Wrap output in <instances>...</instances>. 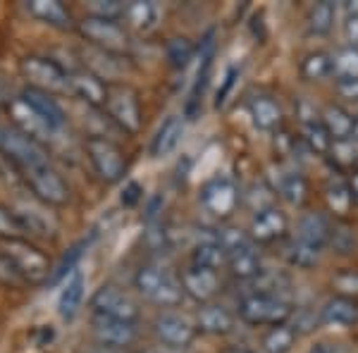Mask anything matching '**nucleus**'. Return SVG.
Returning a JSON list of instances; mask_svg holds the SVG:
<instances>
[{"label":"nucleus","instance_id":"nucleus-36","mask_svg":"<svg viewBox=\"0 0 358 353\" xmlns=\"http://www.w3.org/2000/svg\"><path fill=\"white\" fill-rule=\"evenodd\" d=\"M332 77L337 82H351L358 79V48L344 45L332 53Z\"/></svg>","mask_w":358,"mask_h":353},{"label":"nucleus","instance_id":"nucleus-8","mask_svg":"<svg viewBox=\"0 0 358 353\" xmlns=\"http://www.w3.org/2000/svg\"><path fill=\"white\" fill-rule=\"evenodd\" d=\"M91 312L103 317H115V320L136 322L138 315H141V308L122 289L106 284L91 296Z\"/></svg>","mask_w":358,"mask_h":353},{"label":"nucleus","instance_id":"nucleus-7","mask_svg":"<svg viewBox=\"0 0 358 353\" xmlns=\"http://www.w3.org/2000/svg\"><path fill=\"white\" fill-rule=\"evenodd\" d=\"M22 74L31 82L34 89L45 94H62L69 89V74L50 57H27L22 60Z\"/></svg>","mask_w":358,"mask_h":353},{"label":"nucleus","instance_id":"nucleus-55","mask_svg":"<svg viewBox=\"0 0 358 353\" xmlns=\"http://www.w3.org/2000/svg\"><path fill=\"white\" fill-rule=\"evenodd\" d=\"M138 353H177V351L167 349V346H151V349H143V351H138Z\"/></svg>","mask_w":358,"mask_h":353},{"label":"nucleus","instance_id":"nucleus-45","mask_svg":"<svg viewBox=\"0 0 358 353\" xmlns=\"http://www.w3.org/2000/svg\"><path fill=\"white\" fill-rule=\"evenodd\" d=\"M22 231H27L22 215L8 210V208H0V239H20Z\"/></svg>","mask_w":358,"mask_h":353},{"label":"nucleus","instance_id":"nucleus-12","mask_svg":"<svg viewBox=\"0 0 358 353\" xmlns=\"http://www.w3.org/2000/svg\"><path fill=\"white\" fill-rule=\"evenodd\" d=\"M153 332L158 337L160 346H167L172 351H184L196 337V329L187 317L177 315V312H163L155 317Z\"/></svg>","mask_w":358,"mask_h":353},{"label":"nucleus","instance_id":"nucleus-42","mask_svg":"<svg viewBox=\"0 0 358 353\" xmlns=\"http://www.w3.org/2000/svg\"><path fill=\"white\" fill-rule=\"evenodd\" d=\"M330 284L337 296L358 298V270H339L337 275H332Z\"/></svg>","mask_w":358,"mask_h":353},{"label":"nucleus","instance_id":"nucleus-2","mask_svg":"<svg viewBox=\"0 0 358 353\" xmlns=\"http://www.w3.org/2000/svg\"><path fill=\"white\" fill-rule=\"evenodd\" d=\"M294 315L289 301L282 296H263V294H248L239 303V320L251 327L258 325H285Z\"/></svg>","mask_w":358,"mask_h":353},{"label":"nucleus","instance_id":"nucleus-58","mask_svg":"<svg viewBox=\"0 0 358 353\" xmlns=\"http://www.w3.org/2000/svg\"><path fill=\"white\" fill-rule=\"evenodd\" d=\"M222 353H253V351H248V349H241V346H232V349H224Z\"/></svg>","mask_w":358,"mask_h":353},{"label":"nucleus","instance_id":"nucleus-20","mask_svg":"<svg viewBox=\"0 0 358 353\" xmlns=\"http://www.w3.org/2000/svg\"><path fill=\"white\" fill-rule=\"evenodd\" d=\"M20 98L31 110H36V113L41 115L45 122L50 124V129H53V131L62 129V124H65V113H62V108L57 106V101L50 94L34 89V86H27V89L20 94Z\"/></svg>","mask_w":358,"mask_h":353},{"label":"nucleus","instance_id":"nucleus-3","mask_svg":"<svg viewBox=\"0 0 358 353\" xmlns=\"http://www.w3.org/2000/svg\"><path fill=\"white\" fill-rule=\"evenodd\" d=\"M0 253L10 260V265L17 270V275H20L22 280L43 282L50 277L48 258L24 239H5L3 246H0Z\"/></svg>","mask_w":358,"mask_h":353},{"label":"nucleus","instance_id":"nucleus-32","mask_svg":"<svg viewBox=\"0 0 358 353\" xmlns=\"http://www.w3.org/2000/svg\"><path fill=\"white\" fill-rule=\"evenodd\" d=\"M320 256H322L320 248L306 244V241L296 239V236H294L289 244L285 246V258H287V263H289L292 268L310 270V268H315V265L320 263Z\"/></svg>","mask_w":358,"mask_h":353},{"label":"nucleus","instance_id":"nucleus-35","mask_svg":"<svg viewBox=\"0 0 358 353\" xmlns=\"http://www.w3.org/2000/svg\"><path fill=\"white\" fill-rule=\"evenodd\" d=\"M334 15H337V8H334V3H330V0H320V3L310 5L308 17H306L310 34H315V36L330 34L334 27Z\"/></svg>","mask_w":358,"mask_h":353},{"label":"nucleus","instance_id":"nucleus-46","mask_svg":"<svg viewBox=\"0 0 358 353\" xmlns=\"http://www.w3.org/2000/svg\"><path fill=\"white\" fill-rule=\"evenodd\" d=\"M330 246L337 253H351L356 248V234L351 227H346L342 222L332 224V234H330Z\"/></svg>","mask_w":358,"mask_h":353},{"label":"nucleus","instance_id":"nucleus-19","mask_svg":"<svg viewBox=\"0 0 358 353\" xmlns=\"http://www.w3.org/2000/svg\"><path fill=\"white\" fill-rule=\"evenodd\" d=\"M10 113H13V120H15V124L20 127L22 134L31 136L34 141H38V138H50L55 134V131L50 129V124L45 122L36 110L29 108L22 98H15V101L10 103Z\"/></svg>","mask_w":358,"mask_h":353},{"label":"nucleus","instance_id":"nucleus-33","mask_svg":"<svg viewBox=\"0 0 358 353\" xmlns=\"http://www.w3.org/2000/svg\"><path fill=\"white\" fill-rule=\"evenodd\" d=\"M296 329L287 325V322L285 325H275L263 334L261 349L263 353H289L294 344H296Z\"/></svg>","mask_w":358,"mask_h":353},{"label":"nucleus","instance_id":"nucleus-60","mask_svg":"<svg viewBox=\"0 0 358 353\" xmlns=\"http://www.w3.org/2000/svg\"><path fill=\"white\" fill-rule=\"evenodd\" d=\"M3 138H5V129L0 127V148H3Z\"/></svg>","mask_w":358,"mask_h":353},{"label":"nucleus","instance_id":"nucleus-22","mask_svg":"<svg viewBox=\"0 0 358 353\" xmlns=\"http://www.w3.org/2000/svg\"><path fill=\"white\" fill-rule=\"evenodd\" d=\"M330 234H332V222L322 215V212H306V215L299 219L296 239L320 248V251L325 246H330Z\"/></svg>","mask_w":358,"mask_h":353},{"label":"nucleus","instance_id":"nucleus-49","mask_svg":"<svg viewBox=\"0 0 358 353\" xmlns=\"http://www.w3.org/2000/svg\"><path fill=\"white\" fill-rule=\"evenodd\" d=\"M141 194H143V189L138 187L136 182H129L124 187V191H122V206H127V208H131V206H136L138 201H141Z\"/></svg>","mask_w":358,"mask_h":353},{"label":"nucleus","instance_id":"nucleus-5","mask_svg":"<svg viewBox=\"0 0 358 353\" xmlns=\"http://www.w3.org/2000/svg\"><path fill=\"white\" fill-rule=\"evenodd\" d=\"M79 31H82V36L91 45H96L98 50H103L108 55H122L127 45H129L124 27L113 20H101V17L86 15L79 22Z\"/></svg>","mask_w":358,"mask_h":353},{"label":"nucleus","instance_id":"nucleus-28","mask_svg":"<svg viewBox=\"0 0 358 353\" xmlns=\"http://www.w3.org/2000/svg\"><path fill=\"white\" fill-rule=\"evenodd\" d=\"M184 136V120L179 115H170L163 124H160L158 134L153 136V143H151V153L155 158H163V155H170L172 150L179 146Z\"/></svg>","mask_w":358,"mask_h":353},{"label":"nucleus","instance_id":"nucleus-27","mask_svg":"<svg viewBox=\"0 0 358 353\" xmlns=\"http://www.w3.org/2000/svg\"><path fill=\"white\" fill-rule=\"evenodd\" d=\"M354 191H351V184L342 177H332L330 182L325 184V203L330 208V212L337 219H346L354 208Z\"/></svg>","mask_w":358,"mask_h":353},{"label":"nucleus","instance_id":"nucleus-44","mask_svg":"<svg viewBox=\"0 0 358 353\" xmlns=\"http://www.w3.org/2000/svg\"><path fill=\"white\" fill-rule=\"evenodd\" d=\"M86 10H89L91 17H101V20L117 22L120 17H124L127 5L120 3V0H91V3L86 5Z\"/></svg>","mask_w":358,"mask_h":353},{"label":"nucleus","instance_id":"nucleus-29","mask_svg":"<svg viewBox=\"0 0 358 353\" xmlns=\"http://www.w3.org/2000/svg\"><path fill=\"white\" fill-rule=\"evenodd\" d=\"M320 120H322V124H325L327 134L332 136V141H346V138L354 136L356 120L351 117L342 106H334V103L332 106H327L325 110H322Z\"/></svg>","mask_w":358,"mask_h":353},{"label":"nucleus","instance_id":"nucleus-51","mask_svg":"<svg viewBox=\"0 0 358 353\" xmlns=\"http://www.w3.org/2000/svg\"><path fill=\"white\" fill-rule=\"evenodd\" d=\"M344 34H346V41H349L351 48H358V17H346Z\"/></svg>","mask_w":358,"mask_h":353},{"label":"nucleus","instance_id":"nucleus-47","mask_svg":"<svg viewBox=\"0 0 358 353\" xmlns=\"http://www.w3.org/2000/svg\"><path fill=\"white\" fill-rule=\"evenodd\" d=\"M332 160L342 167H351L358 163V143L354 138H346V141H334L330 150Z\"/></svg>","mask_w":358,"mask_h":353},{"label":"nucleus","instance_id":"nucleus-34","mask_svg":"<svg viewBox=\"0 0 358 353\" xmlns=\"http://www.w3.org/2000/svg\"><path fill=\"white\" fill-rule=\"evenodd\" d=\"M227 263V253L224 248L217 244V234L215 239L210 241H199L192 251V265H199V268H208V270H220V265Z\"/></svg>","mask_w":358,"mask_h":353},{"label":"nucleus","instance_id":"nucleus-31","mask_svg":"<svg viewBox=\"0 0 358 353\" xmlns=\"http://www.w3.org/2000/svg\"><path fill=\"white\" fill-rule=\"evenodd\" d=\"M275 191L287 201L289 206H301L306 201V194H308V184L301 172L296 170H280V177H277Z\"/></svg>","mask_w":358,"mask_h":353},{"label":"nucleus","instance_id":"nucleus-50","mask_svg":"<svg viewBox=\"0 0 358 353\" xmlns=\"http://www.w3.org/2000/svg\"><path fill=\"white\" fill-rule=\"evenodd\" d=\"M236 74H239V69H236V67H232L227 74H224V84H222V89L217 91V101H215V106H217V108H222V106H224V101H227V94L232 91Z\"/></svg>","mask_w":358,"mask_h":353},{"label":"nucleus","instance_id":"nucleus-25","mask_svg":"<svg viewBox=\"0 0 358 353\" xmlns=\"http://www.w3.org/2000/svg\"><path fill=\"white\" fill-rule=\"evenodd\" d=\"M196 325H199L201 332L222 337V334H229L234 329V315L232 310L220 303H206L196 315Z\"/></svg>","mask_w":358,"mask_h":353},{"label":"nucleus","instance_id":"nucleus-16","mask_svg":"<svg viewBox=\"0 0 358 353\" xmlns=\"http://www.w3.org/2000/svg\"><path fill=\"white\" fill-rule=\"evenodd\" d=\"M287 215L280 208L270 206L265 210H258L253 215L251 224H248V236L253 244H273V241L282 239L287 231Z\"/></svg>","mask_w":358,"mask_h":353},{"label":"nucleus","instance_id":"nucleus-38","mask_svg":"<svg viewBox=\"0 0 358 353\" xmlns=\"http://www.w3.org/2000/svg\"><path fill=\"white\" fill-rule=\"evenodd\" d=\"M194 53H196V48L187 36H175L165 45V55L172 69H184L194 60Z\"/></svg>","mask_w":358,"mask_h":353},{"label":"nucleus","instance_id":"nucleus-24","mask_svg":"<svg viewBox=\"0 0 358 353\" xmlns=\"http://www.w3.org/2000/svg\"><path fill=\"white\" fill-rule=\"evenodd\" d=\"M84 289H86L84 275L79 270H74L72 275L67 277L65 284H62L60 296H57V312H60L62 320H74V315L82 308Z\"/></svg>","mask_w":358,"mask_h":353},{"label":"nucleus","instance_id":"nucleus-26","mask_svg":"<svg viewBox=\"0 0 358 353\" xmlns=\"http://www.w3.org/2000/svg\"><path fill=\"white\" fill-rule=\"evenodd\" d=\"M227 265H229V272H232L234 277H239V280H244V282L256 280V277L263 272L258 244H253L251 241V244H246L244 248L234 251L232 256L227 258Z\"/></svg>","mask_w":358,"mask_h":353},{"label":"nucleus","instance_id":"nucleus-39","mask_svg":"<svg viewBox=\"0 0 358 353\" xmlns=\"http://www.w3.org/2000/svg\"><path fill=\"white\" fill-rule=\"evenodd\" d=\"M124 17L129 20V24L138 29V31H146L153 27L155 22V5L153 3H143V0H134V3L127 5Z\"/></svg>","mask_w":358,"mask_h":353},{"label":"nucleus","instance_id":"nucleus-11","mask_svg":"<svg viewBox=\"0 0 358 353\" xmlns=\"http://www.w3.org/2000/svg\"><path fill=\"white\" fill-rule=\"evenodd\" d=\"M215 31H208L203 36V41L199 45V69H196V77L192 84V91H189L187 106H184V113H187L189 120H194L199 115L201 101H203L208 79H210V69H213V60H215Z\"/></svg>","mask_w":358,"mask_h":353},{"label":"nucleus","instance_id":"nucleus-40","mask_svg":"<svg viewBox=\"0 0 358 353\" xmlns=\"http://www.w3.org/2000/svg\"><path fill=\"white\" fill-rule=\"evenodd\" d=\"M289 284L285 275L280 272H261L256 280H251V294H263V296H280V291Z\"/></svg>","mask_w":358,"mask_h":353},{"label":"nucleus","instance_id":"nucleus-48","mask_svg":"<svg viewBox=\"0 0 358 353\" xmlns=\"http://www.w3.org/2000/svg\"><path fill=\"white\" fill-rule=\"evenodd\" d=\"M322 322L320 312L310 310V308H301L296 310V315H294V329H296V334H306V332H313L317 329V325Z\"/></svg>","mask_w":358,"mask_h":353},{"label":"nucleus","instance_id":"nucleus-52","mask_svg":"<svg viewBox=\"0 0 358 353\" xmlns=\"http://www.w3.org/2000/svg\"><path fill=\"white\" fill-rule=\"evenodd\" d=\"M0 280L3 282H22V277L17 275V270L10 265V260L0 253Z\"/></svg>","mask_w":358,"mask_h":353},{"label":"nucleus","instance_id":"nucleus-59","mask_svg":"<svg viewBox=\"0 0 358 353\" xmlns=\"http://www.w3.org/2000/svg\"><path fill=\"white\" fill-rule=\"evenodd\" d=\"M351 138H354V141L358 143V117H356V122H354V136H351Z\"/></svg>","mask_w":358,"mask_h":353},{"label":"nucleus","instance_id":"nucleus-41","mask_svg":"<svg viewBox=\"0 0 358 353\" xmlns=\"http://www.w3.org/2000/svg\"><path fill=\"white\" fill-rule=\"evenodd\" d=\"M84 248H86V241H79V244H74L69 248L65 256H62L60 263H57V268L50 272V277H48L50 284H57V282H62L65 277H69L74 270H77V263H79V258H82Z\"/></svg>","mask_w":358,"mask_h":353},{"label":"nucleus","instance_id":"nucleus-23","mask_svg":"<svg viewBox=\"0 0 358 353\" xmlns=\"http://www.w3.org/2000/svg\"><path fill=\"white\" fill-rule=\"evenodd\" d=\"M322 322L334 327H351L358 322V301L356 298H346L334 294L332 298H327L320 308Z\"/></svg>","mask_w":358,"mask_h":353},{"label":"nucleus","instance_id":"nucleus-13","mask_svg":"<svg viewBox=\"0 0 358 353\" xmlns=\"http://www.w3.org/2000/svg\"><path fill=\"white\" fill-rule=\"evenodd\" d=\"M8 153L10 160H15L22 170H29V167H36L48 163L45 160L43 148L38 146V141H34L31 136L22 134L20 129H5V138H3V148Z\"/></svg>","mask_w":358,"mask_h":353},{"label":"nucleus","instance_id":"nucleus-57","mask_svg":"<svg viewBox=\"0 0 358 353\" xmlns=\"http://www.w3.org/2000/svg\"><path fill=\"white\" fill-rule=\"evenodd\" d=\"M346 13L349 17H358V3H346Z\"/></svg>","mask_w":358,"mask_h":353},{"label":"nucleus","instance_id":"nucleus-17","mask_svg":"<svg viewBox=\"0 0 358 353\" xmlns=\"http://www.w3.org/2000/svg\"><path fill=\"white\" fill-rule=\"evenodd\" d=\"M91 325H94L96 339L101 341V346H106V349H124V346L134 344V339H136L134 322L94 315V322H91Z\"/></svg>","mask_w":358,"mask_h":353},{"label":"nucleus","instance_id":"nucleus-9","mask_svg":"<svg viewBox=\"0 0 358 353\" xmlns=\"http://www.w3.org/2000/svg\"><path fill=\"white\" fill-rule=\"evenodd\" d=\"M241 201V194H239V187L234 184V179L229 177H213L210 182L203 184L201 189V206L206 208L210 215L220 217V219H227L232 212L236 210Z\"/></svg>","mask_w":358,"mask_h":353},{"label":"nucleus","instance_id":"nucleus-53","mask_svg":"<svg viewBox=\"0 0 358 353\" xmlns=\"http://www.w3.org/2000/svg\"><path fill=\"white\" fill-rule=\"evenodd\" d=\"M337 91H339V96L346 98V101H358V79H351V82H337Z\"/></svg>","mask_w":358,"mask_h":353},{"label":"nucleus","instance_id":"nucleus-43","mask_svg":"<svg viewBox=\"0 0 358 353\" xmlns=\"http://www.w3.org/2000/svg\"><path fill=\"white\" fill-rule=\"evenodd\" d=\"M217 244L224 248V253H227V258H229L234 251H239V248H244L246 244H251V236H248V231L239 229V227H224L217 231Z\"/></svg>","mask_w":358,"mask_h":353},{"label":"nucleus","instance_id":"nucleus-15","mask_svg":"<svg viewBox=\"0 0 358 353\" xmlns=\"http://www.w3.org/2000/svg\"><path fill=\"white\" fill-rule=\"evenodd\" d=\"M179 282H182L184 294L189 298L199 301V303H210L215 298V294L220 291V277H217V272L199 268V265H192V268L184 270Z\"/></svg>","mask_w":358,"mask_h":353},{"label":"nucleus","instance_id":"nucleus-56","mask_svg":"<svg viewBox=\"0 0 358 353\" xmlns=\"http://www.w3.org/2000/svg\"><path fill=\"white\" fill-rule=\"evenodd\" d=\"M349 184H351V191H354V196L358 199V170L351 175V179H349Z\"/></svg>","mask_w":358,"mask_h":353},{"label":"nucleus","instance_id":"nucleus-18","mask_svg":"<svg viewBox=\"0 0 358 353\" xmlns=\"http://www.w3.org/2000/svg\"><path fill=\"white\" fill-rule=\"evenodd\" d=\"M69 89L91 108H106L110 86L103 82L101 74L91 72V69H77L69 74Z\"/></svg>","mask_w":358,"mask_h":353},{"label":"nucleus","instance_id":"nucleus-4","mask_svg":"<svg viewBox=\"0 0 358 353\" xmlns=\"http://www.w3.org/2000/svg\"><path fill=\"white\" fill-rule=\"evenodd\" d=\"M86 155H89L91 165H94L96 175L108 184H115L124 177L127 160L110 138L106 136H89L86 138Z\"/></svg>","mask_w":358,"mask_h":353},{"label":"nucleus","instance_id":"nucleus-37","mask_svg":"<svg viewBox=\"0 0 358 353\" xmlns=\"http://www.w3.org/2000/svg\"><path fill=\"white\" fill-rule=\"evenodd\" d=\"M332 74V55L322 53V50H315V53H308L301 62V77L306 82H322L325 77Z\"/></svg>","mask_w":358,"mask_h":353},{"label":"nucleus","instance_id":"nucleus-6","mask_svg":"<svg viewBox=\"0 0 358 353\" xmlns=\"http://www.w3.org/2000/svg\"><path fill=\"white\" fill-rule=\"evenodd\" d=\"M106 110L113 122L122 131H127V134H136L141 129V106H138L136 91H131L129 86H110Z\"/></svg>","mask_w":358,"mask_h":353},{"label":"nucleus","instance_id":"nucleus-1","mask_svg":"<svg viewBox=\"0 0 358 353\" xmlns=\"http://www.w3.org/2000/svg\"><path fill=\"white\" fill-rule=\"evenodd\" d=\"M134 287L143 298H148L151 303L160 305V308L177 305L184 296L182 282H179L167 268L155 265V263L138 268L134 277Z\"/></svg>","mask_w":358,"mask_h":353},{"label":"nucleus","instance_id":"nucleus-30","mask_svg":"<svg viewBox=\"0 0 358 353\" xmlns=\"http://www.w3.org/2000/svg\"><path fill=\"white\" fill-rule=\"evenodd\" d=\"M34 17H38L45 24L55 27V29H72V15L62 3L57 0H31L29 3Z\"/></svg>","mask_w":358,"mask_h":353},{"label":"nucleus","instance_id":"nucleus-10","mask_svg":"<svg viewBox=\"0 0 358 353\" xmlns=\"http://www.w3.org/2000/svg\"><path fill=\"white\" fill-rule=\"evenodd\" d=\"M24 177L34 194L48 206H65L69 201V187L65 184V179L57 175L48 163L29 167V170H24Z\"/></svg>","mask_w":358,"mask_h":353},{"label":"nucleus","instance_id":"nucleus-21","mask_svg":"<svg viewBox=\"0 0 358 353\" xmlns=\"http://www.w3.org/2000/svg\"><path fill=\"white\" fill-rule=\"evenodd\" d=\"M248 113H251L253 124L263 131H277L282 127V120H285V113H282L280 103L265 94L251 96V101H248Z\"/></svg>","mask_w":358,"mask_h":353},{"label":"nucleus","instance_id":"nucleus-54","mask_svg":"<svg viewBox=\"0 0 358 353\" xmlns=\"http://www.w3.org/2000/svg\"><path fill=\"white\" fill-rule=\"evenodd\" d=\"M308 353H337V351H334L330 344H315Z\"/></svg>","mask_w":358,"mask_h":353},{"label":"nucleus","instance_id":"nucleus-14","mask_svg":"<svg viewBox=\"0 0 358 353\" xmlns=\"http://www.w3.org/2000/svg\"><path fill=\"white\" fill-rule=\"evenodd\" d=\"M299 124H301V136L308 143V148L317 155H330L332 150V136L327 134L325 124H322L320 115L315 113V108L308 101H301L296 108Z\"/></svg>","mask_w":358,"mask_h":353}]
</instances>
